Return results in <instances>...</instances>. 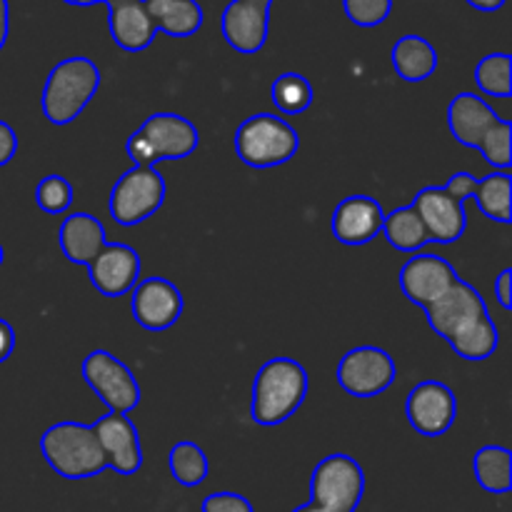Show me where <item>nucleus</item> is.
I'll return each mask as SVG.
<instances>
[{"label":"nucleus","instance_id":"1","mask_svg":"<svg viewBox=\"0 0 512 512\" xmlns=\"http://www.w3.org/2000/svg\"><path fill=\"white\" fill-rule=\"evenodd\" d=\"M423 310L430 328L463 360L483 363L498 350L500 333L490 318L485 298L460 275L445 285Z\"/></svg>","mask_w":512,"mask_h":512},{"label":"nucleus","instance_id":"2","mask_svg":"<svg viewBox=\"0 0 512 512\" xmlns=\"http://www.w3.org/2000/svg\"><path fill=\"white\" fill-rule=\"evenodd\" d=\"M448 128L460 145L480 150L493 170H510L512 123L500 118L478 93L463 90L450 100Z\"/></svg>","mask_w":512,"mask_h":512},{"label":"nucleus","instance_id":"3","mask_svg":"<svg viewBox=\"0 0 512 512\" xmlns=\"http://www.w3.org/2000/svg\"><path fill=\"white\" fill-rule=\"evenodd\" d=\"M310 390L308 370L293 358H273L258 370L250 398V418L263 428H275L293 418Z\"/></svg>","mask_w":512,"mask_h":512},{"label":"nucleus","instance_id":"4","mask_svg":"<svg viewBox=\"0 0 512 512\" xmlns=\"http://www.w3.org/2000/svg\"><path fill=\"white\" fill-rule=\"evenodd\" d=\"M103 73L95 60L85 55H73L53 65L40 95V110L50 125H70L83 115L90 100L98 95Z\"/></svg>","mask_w":512,"mask_h":512},{"label":"nucleus","instance_id":"5","mask_svg":"<svg viewBox=\"0 0 512 512\" xmlns=\"http://www.w3.org/2000/svg\"><path fill=\"white\" fill-rule=\"evenodd\" d=\"M40 455L53 473L65 480H88L108 470L93 425L60 420L40 435Z\"/></svg>","mask_w":512,"mask_h":512},{"label":"nucleus","instance_id":"6","mask_svg":"<svg viewBox=\"0 0 512 512\" xmlns=\"http://www.w3.org/2000/svg\"><path fill=\"white\" fill-rule=\"evenodd\" d=\"M200 130L180 113H153L125 140V153L133 165L155 168L163 160H185L198 150Z\"/></svg>","mask_w":512,"mask_h":512},{"label":"nucleus","instance_id":"7","mask_svg":"<svg viewBox=\"0 0 512 512\" xmlns=\"http://www.w3.org/2000/svg\"><path fill=\"white\" fill-rule=\"evenodd\" d=\"M235 153L248 168L270 170L290 163L300 150V135L275 113H255L235 130Z\"/></svg>","mask_w":512,"mask_h":512},{"label":"nucleus","instance_id":"8","mask_svg":"<svg viewBox=\"0 0 512 512\" xmlns=\"http://www.w3.org/2000/svg\"><path fill=\"white\" fill-rule=\"evenodd\" d=\"M365 473L355 458L333 453L310 475V503L293 512H355L363 503Z\"/></svg>","mask_w":512,"mask_h":512},{"label":"nucleus","instance_id":"9","mask_svg":"<svg viewBox=\"0 0 512 512\" xmlns=\"http://www.w3.org/2000/svg\"><path fill=\"white\" fill-rule=\"evenodd\" d=\"M165 195H168V185L158 168L133 165L115 180L108 210L120 228H133L153 218L163 208Z\"/></svg>","mask_w":512,"mask_h":512},{"label":"nucleus","instance_id":"10","mask_svg":"<svg viewBox=\"0 0 512 512\" xmlns=\"http://www.w3.org/2000/svg\"><path fill=\"white\" fill-rule=\"evenodd\" d=\"M80 375H83L85 385L98 395L100 403L108 408V413L128 415L143 400L133 370L123 360L115 358L110 350H93L85 355Z\"/></svg>","mask_w":512,"mask_h":512},{"label":"nucleus","instance_id":"11","mask_svg":"<svg viewBox=\"0 0 512 512\" xmlns=\"http://www.w3.org/2000/svg\"><path fill=\"white\" fill-rule=\"evenodd\" d=\"M398 380V365L378 345H358L338 363V385L353 398H378Z\"/></svg>","mask_w":512,"mask_h":512},{"label":"nucleus","instance_id":"12","mask_svg":"<svg viewBox=\"0 0 512 512\" xmlns=\"http://www.w3.org/2000/svg\"><path fill=\"white\" fill-rule=\"evenodd\" d=\"M405 418L423 438H440L458 420V398L450 385L440 380H423L408 393Z\"/></svg>","mask_w":512,"mask_h":512},{"label":"nucleus","instance_id":"13","mask_svg":"<svg viewBox=\"0 0 512 512\" xmlns=\"http://www.w3.org/2000/svg\"><path fill=\"white\" fill-rule=\"evenodd\" d=\"M273 0H230L220 15L225 43L240 55H255L265 48L270 33Z\"/></svg>","mask_w":512,"mask_h":512},{"label":"nucleus","instance_id":"14","mask_svg":"<svg viewBox=\"0 0 512 512\" xmlns=\"http://www.w3.org/2000/svg\"><path fill=\"white\" fill-rule=\"evenodd\" d=\"M130 298V310H133L135 323L150 333H163L173 328L185 310L183 293L178 285L165 278H145L138 280Z\"/></svg>","mask_w":512,"mask_h":512},{"label":"nucleus","instance_id":"15","mask_svg":"<svg viewBox=\"0 0 512 512\" xmlns=\"http://www.w3.org/2000/svg\"><path fill=\"white\" fill-rule=\"evenodd\" d=\"M413 208L418 210L420 220H423L425 230H428L430 243H458L465 235V230H468L465 203L455 200L443 185H428V188L418 190Z\"/></svg>","mask_w":512,"mask_h":512},{"label":"nucleus","instance_id":"16","mask_svg":"<svg viewBox=\"0 0 512 512\" xmlns=\"http://www.w3.org/2000/svg\"><path fill=\"white\" fill-rule=\"evenodd\" d=\"M90 285L103 298H120L130 293L140 280V255L128 243H105L88 265Z\"/></svg>","mask_w":512,"mask_h":512},{"label":"nucleus","instance_id":"17","mask_svg":"<svg viewBox=\"0 0 512 512\" xmlns=\"http://www.w3.org/2000/svg\"><path fill=\"white\" fill-rule=\"evenodd\" d=\"M385 210L370 195H348L340 200L330 218V228L338 243L350 245V248H360L368 245L383 233Z\"/></svg>","mask_w":512,"mask_h":512},{"label":"nucleus","instance_id":"18","mask_svg":"<svg viewBox=\"0 0 512 512\" xmlns=\"http://www.w3.org/2000/svg\"><path fill=\"white\" fill-rule=\"evenodd\" d=\"M95 435L100 440L108 468L118 475H135L143 468V448H140V433L133 420L123 413H108L93 423Z\"/></svg>","mask_w":512,"mask_h":512},{"label":"nucleus","instance_id":"19","mask_svg":"<svg viewBox=\"0 0 512 512\" xmlns=\"http://www.w3.org/2000/svg\"><path fill=\"white\" fill-rule=\"evenodd\" d=\"M458 278V270L443 258V255L435 253H420L415 258H410L408 263L400 268L398 283L400 293L405 295V300L413 305H425L445 288L453 280Z\"/></svg>","mask_w":512,"mask_h":512},{"label":"nucleus","instance_id":"20","mask_svg":"<svg viewBox=\"0 0 512 512\" xmlns=\"http://www.w3.org/2000/svg\"><path fill=\"white\" fill-rule=\"evenodd\" d=\"M108 30L113 43L125 53H143L158 35L143 0H120V3L110 5Z\"/></svg>","mask_w":512,"mask_h":512},{"label":"nucleus","instance_id":"21","mask_svg":"<svg viewBox=\"0 0 512 512\" xmlns=\"http://www.w3.org/2000/svg\"><path fill=\"white\" fill-rule=\"evenodd\" d=\"M105 243H108L105 225L95 215L80 210V213H70L60 223L58 245L60 253H63V258L68 263L85 265L88 268L95 255L105 248Z\"/></svg>","mask_w":512,"mask_h":512},{"label":"nucleus","instance_id":"22","mask_svg":"<svg viewBox=\"0 0 512 512\" xmlns=\"http://www.w3.org/2000/svg\"><path fill=\"white\" fill-rule=\"evenodd\" d=\"M158 33L170 38H190L203 28V5L198 0H143Z\"/></svg>","mask_w":512,"mask_h":512},{"label":"nucleus","instance_id":"23","mask_svg":"<svg viewBox=\"0 0 512 512\" xmlns=\"http://www.w3.org/2000/svg\"><path fill=\"white\" fill-rule=\"evenodd\" d=\"M390 60H393L398 78H403L405 83H423V80L433 78L440 63L438 50L423 35H403V38H398V43L393 45V53H390Z\"/></svg>","mask_w":512,"mask_h":512},{"label":"nucleus","instance_id":"24","mask_svg":"<svg viewBox=\"0 0 512 512\" xmlns=\"http://www.w3.org/2000/svg\"><path fill=\"white\" fill-rule=\"evenodd\" d=\"M475 205L493 223H512V175L510 170H493L475 185Z\"/></svg>","mask_w":512,"mask_h":512},{"label":"nucleus","instance_id":"25","mask_svg":"<svg viewBox=\"0 0 512 512\" xmlns=\"http://www.w3.org/2000/svg\"><path fill=\"white\" fill-rule=\"evenodd\" d=\"M473 473L485 493L508 495L512 490V453L503 445H483L473 458Z\"/></svg>","mask_w":512,"mask_h":512},{"label":"nucleus","instance_id":"26","mask_svg":"<svg viewBox=\"0 0 512 512\" xmlns=\"http://www.w3.org/2000/svg\"><path fill=\"white\" fill-rule=\"evenodd\" d=\"M383 235L398 253H418L430 243L428 230H425L413 203L400 205L393 213H385Z\"/></svg>","mask_w":512,"mask_h":512},{"label":"nucleus","instance_id":"27","mask_svg":"<svg viewBox=\"0 0 512 512\" xmlns=\"http://www.w3.org/2000/svg\"><path fill=\"white\" fill-rule=\"evenodd\" d=\"M168 468L173 473V480L183 488H198L208 480L210 460L205 450L193 440H180L173 445L168 455Z\"/></svg>","mask_w":512,"mask_h":512},{"label":"nucleus","instance_id":"28","mask_svg":"<svg viewBox=\"0 0 512 512\" xmlns=\"http://www.w3.org/2000/svg\"><path fill=\"white\" fill-rule=\"evenodd\" d=\"M270 98H273V105L283 115H303L313 105L315 90L305 75L288 70V73L278 75L273 80Z\"/></svg>","mask_w":512,"mask_h":512},{"label":"nucleus","instance_id":"29","mask_svg":"<svg viewBox=\"0 0 512 512\" xmlns=\"http://www.w3.org/2000/svg\"><path fill=\"white\" fill-rule=\"evenodd\" d=\"M475 85L490 98L512 95V58L508 53H490L475 65Z\"/></svg>","mask_w":512,"mask_h":512},{"label":"nucleus","instance_id":"30","mask_svg":"<svg viewBox=\"0 0 512 512\" xmlns=\"http://www.w3.org/2000/svg\"><path fill=\"white\" fill-rule=\"evenodd\" d=\"M35 205L45 215H63L73 205V185H70V180L58 173L45 175L35 185Z\"/></svg>","mask_w":512,"mask_h":512},{"label":"nucleus","instance_id":"31","mask_svg":"<svg viewBox=\"0 0 512 512\" xmlns=\"http://www.w3.org/2000/svg\"><path fill=\"white\" fill-rule=\"evenodd\" d=\"M343 10L358 28H378L393 13V0H343Z\"/></svg>","mask_w":512,"mask_h":512},{"label":"nucleus","instance_id":"32","mask_svg":"<svg viewBox=\"0 0 512 512\" xmlns=\"http://www.w3.org/2000/svg\"><path fill=\"white\" fill-rule=\"evenodd\" d=\"M200 512H255V508L245 495L233 493V490H220V493H210L203 500Z\"/></svg>","mask_w":512,"mask_h":512},{"label":"nucleus","instance_id":"33","mask_svg":"<svg viewBox=\"0 0 512 512\" xmlns=\"http://www.w3.org/2000/svg\"><path fill=\"white\" fill-rule=\"evenodd\" d=\"M475 185H478V178H475L473 173H468V170H458V173H453V178L443 185V188L448 190L455 200L465 203L468 198H473Z\"/></svg>","mask_w":512,"mask_h":512},{"label":"nucleus","instance_id":"34","mask_svg":"<svg viewBox=\"0 0 512 512\" xmlns=\"http://www.w3.org/2000/svg\"><path fill=\"white\" fill-rule=\"evenodd\" d=\"M18 153V133L13 130V125L0 120V168L10 163Z\"/></svg>","mask_w":512,"mask_h":512},{"label":"nucleus","instance_id":"35","mask_svg":"<svg viewBox=\"0 0 512 512\" xmlns=\"http://www.w3.org/2000/svg\"><path fill=\"white\" fill-rule=\"evenodd\" d=\"M495 298L503 310L512 308V268L500 270V275L495 278Z\"/></svg>","mask_w":512,"mask_h":512},{"label":"nucleus","instance_id":"36","mask_svg":"<svg viewBox=\"0 0 512 512\" xmlns=\"http://www.w3.org/2000/svg\"><path fill=\"white\" fill-rule=\"evenodd\" d=\"M15 350V330L8 320L0 318V365L13 355Z\"/></svg>","mask_w":512,"mask_h":512},{"label":"nucleus","instance_id":"37","mask_svg":"<svg viewBox=\"0 0 512 512\" xmlns=\"http://www.w3.org/2000/svg\"><path fill=\"white\" fill-rule=\"evenodd\" d=\"M10 35V0H0V53H3L5 43Z\"/></svg>","mask_w":512,"mask_h":512},{"label":"nucleus","instance_id":"38","mask_svg":"<svg viewBox=\"0 0 512 512\" xmlns=\"http://www.w3.org/2000/svg\"><path fill=\"white\" fill-rule=\"evenodd\" d=\"M468 5H473L475 10H483V13H495V10L503 8L508 0H465Z\"/></svg>","mask_w":512,"mask_h":512},{"label":"nucleus","instance_id":"39","mask_svg":"<svg viewBox=\"0 0 512 512\" xmlns=\"http://www.w3.org/2000/svg\"><path fill=\"white\" fill-rule=\"evenodd\" d=\"M63 3L80 5V8H88V5H105V8H110V5L120 3V0H63Z\"/></svg>","mask_w":512,"mask_h":512},{"label":"nucleus","instance_id":"40","mask_svg":"<svg viewBox=\"0 0 512 512\" xmlns=\"http://www.w3.org/2000/svg\"><path fill=\"white\" fill-rule=\"evenodd\" d=\"M3 260H5V250H3V245H0V265H3Z\"/></svg>","mask_w":512,"mask_h":512}]
</instances>
